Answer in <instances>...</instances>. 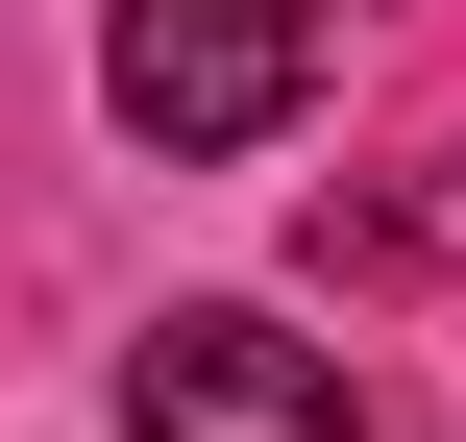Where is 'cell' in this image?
I'll return each instance as SVG.
<instances>
[{
    "label": "cell",
    "mask_w": 466,
    "mask_h": 442,
    "mask_svg": "<svg viewBox=\"0 0 466 442\" xmlns=\"http://www.w3.org/2000/svg\"><path fill=\"white\" fill-rule=\"evenodd\" d=\"M319 25H344V0H98V98H123L147 172H246V148H295V98H319Z\"/></svg>",
    "instance_id": "obj_1"
},
{
    "label": "cell",
    "mask_w": 466,
    "mask_h": 442,
    "mask_svg": "<svg viewBox=\"0 0 466 442\" xmlns=\"http://www.w3.org/2000/svg\"><path fill=\"white\" fill-rule=\"evenodd\" d=\"M123 442H369V369H319L270 295H172L123 344Z\"/></svg>",
    "instance_id": "obj_2"
}]
</instances>
